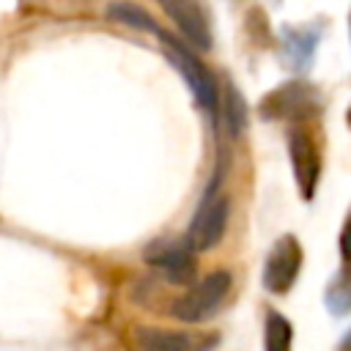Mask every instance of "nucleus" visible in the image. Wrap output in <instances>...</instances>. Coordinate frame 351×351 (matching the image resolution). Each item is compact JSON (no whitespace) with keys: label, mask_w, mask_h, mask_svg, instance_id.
<instances>
[{"label":"nucleus","mask_w":351,"mask_h":351,"mask_svg":"<svg viewBox=\"0 0 351 351\" xmlns=\"http://www.w3.org/2000/svg\"><path fill=\"white\" fill-rule=\"evenodd\" d=\"M230 285L233 282H230V274L225 269H217V271L206 274L200 282H195L173 304V315L178 321H186V324H200V321L211 318L222 307L225 296L230 293Z\"/></svg>","instance_id":"1"},{"label":"nucleus","mask_w":351,"mask_h":351,"mask_svg":"<svg viewBox=\"0 0 351 351\" xmlns=\"http://www.w3.org/2000/svg\"><path fill=\"white\" fill-rule=\"evenodd\" d=\"M228 217H230V203L222 192H214L208 189L206 197L200 200L197 211L192 214L189 219V228H186V244L195 250V252H206L211 247L219 244V239L225 236V228H228Z\"/></svg>","instance_id":"2"},{"label":"nucleus","mask_w":351,"mask_h":351,"mask_svg":"<svg viewBox=\"0 0 351 351\" xmlns=\"http://www.w3.org/2000/svg\"><path fill=\"white\" fill-rule=\"evenodd\" d=\"M288 154H291V167H293V178L296 186L302 192L304 200H313L318 178H321V143L313 134L310 126L299 123L291 129L288 134Z\"/></svg>","instance_id":"3"},{"label":"nucleus","mask_w":351,"mask_h":351,"mask_svg":"<svg viewBox=\"0 0 351 351\" xmlns=\"http://www.w3.org/2000/svg\"><path fill=\"white\" fill-rule=\"evenodd\" d=\"M321 107V93L313 85L304 82H288L274 88L263 101L261 112L266 118H282V121H307Z\"/></svg>","instance_id":"4"},{"label":"nucleus","mask_w":351,"mask_h":351,"mask_svg":"<svg viewBox=\"0 0 351 351\" xmlns=\"http://www.w3.org/2000/svg\"><path fill=\"white\" fill-rule=\"evenodd\" d=\"M145 261L159 269L170 282L176 285H195V274H197V261H195V250L186 241H176V239H156L145 247Z\"/></svg>","instance_id":"5"},{"label":"nucleus","mask_w":351,"mask_h":351,"mask_svg":"<svg viewBox=\"0 0 351 351\" xmlns=\"http://www.w3.org/2000/svg\"><path fill=\"white\" fill-rule=\"evenodd\" d=\"M156 33L162 36L165 52H167V58L173 60V66L186 77V82H189L195 99H197L206 110H214V107H217V80L211 77V71H208L181 41H176L170 33H162V30H156Z\"/></svg>","instance_id":"6"},{"label":"nucleus","mask_w":351,"mask_h":351,"mask_svg":"<svg viewBox=\"0 0 351 351\" xmlns=\"http://www.w3.org/2000/svg\"><path fill=\"white\" fill-rule=\"evenodd\" d=\"M302 269V247L293 236H280L263 263V288L271 293H288Z\"/></svg>","instance_id":"7"},{"label":"nucleus","mask_w":351,"mask_h":351,"mask_svg":"<svg viewBox=\"0 0 351 351\" xmlns=\"http://www.w3.org/2000/svg\"><path fill=\"white\" fill-rule=\"evenodd\" d=\"M219 337L214 332H181L162 326H140L137 346L140 351H214Z\"/></svg>","instance_id":"8"},{"label":"nucleus","mask_w":351,"mask_h":351,"mask_svg":"<svg viewBox=\"0 0 351 351\" xmlns=\"http://www.w3.org/2000/svg\"><path fill=\"white\" fill-rule=\"evenodd\" d=\"M165 14L178 25V30L200 49L211 47V25H208V14L203 5L197 3H181V0H165L162 3Z\"/></svg>","instance_id":"9"},{"label":"nucleus","mask_w":351,"mask_h":351,"mask_svg":"<svg viewBox=\"0 0 351 351\" xmlns=\"http://www.w3.org/2000/svg\"><path fill=\"white\" fill-rule=\"evenodd\" d=\"M291 340H293L291 321L285 315H280L277 310H269L266 326H263V348L266 351H291Z\"/></svg>","instance_id":"10"},{"label":"nucleus","mask_w":351,"mask_h":351,"mask_svg":"<svg viewBox=\"0 0 351 351\" xmlns=\"http://www.w3.org/2000/svg\"><path fill=\"white\" fill-rule=\"evenodd\" d=\"M107 14L121 22V25H132V27H143V30H156L154 19L140 8V5H129V3H115L107 8Z\"/></svg>","instance_id":"11"},{"label":"nucleus","mask_w":351,"mask_h":351,"mask_svg":"<svg viewBox=\"0 0 351 351\" xmlns=\"http://www.w3.org/2000/svg\"><path fill=\"white\" fill-rule=\"evenodd\" d=\"M346 285H348V271L337 274V280L326 288V302L332 304L335 313H346V310H351V288H346Z\"/></svg>","instance_id":"12"},{"label":"nucleus","mask_w":351,"mask_h":351,"mask_svg":"<svg viewBox=\"0 0 351 351\" xmlns=\"http://www.w3.org/2000/svg\"><path fill=\"white\" fill-rule=\"evenodd\" d=\"M340 252H343V258L351 263V214H348V219H346V225H343V233H340Z\"/></svg>","instance_id":"13"},{"label":"nucleus","mask_w":351,"mask_h":351,"mask_svg":"<svg viewBox=\"0 0 351 351\" xmlns=\"http://www.w3.org/2000/svg\"><path fill=\"white\" fill-rule=\"evenodd\" d=\"M337 351H351V332L343 337V343H340V348H337Z\"/></svg>","instance_id":"14"},{"label":"nucleus","mask_w":351,"mask_h":351,"mask_svg":"<svg viewBox=\"0 0 351 351\" xmlns=\"http://www.w3.org/2000/svg\"><path fill=\"white\" fill-rule=\"evenodd\" d=\"M346 121H348V126H351V107H348V112H346Z\"/></svg>","instance_id":"15"}]
</instances>
